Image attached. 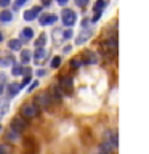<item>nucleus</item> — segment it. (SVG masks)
<instances>
[{
	"label": "nucleus",
	"instance_id": "obj_29",
	"mask_svg": "<svg viewBox=\"0 0 149 154\" xmlns=\"http://www.w3.org/2000/svg\"><path fill=\"white\" fill-rule=\"evenodd\" d=\"M87 3H88V0H75L77 7H87Z\"/></svg>",
	"mask_w": 149,
	"mask_h": 154
},
{
	"label": "nucleus",
	"instance_id": "obj_13",
	"mask_svg": "<svg viewBox=\"0 0 149 154\" xmlns=\"http://www.w3.org/2000/svg\"><path fill=\"white\" fill-rule=\"evenodd\" d=\"M8 109H10V103H8V101L0 100V117H3V116L8 112Z\"/></svg>",
	"mask_w": 149,
	"mask_h": 154
},
{
	"label": "nucleus",
	"instance_id": "obj_14",
	"mask_svg": "<svg viewBox=\"0 0 149 154\" xmlns=\"http://www.w3.org/2000/svg\"><path fill=\"white\" fill-rule=\"evenodd\" d=\"M13 19V13L11 11H2L0 13V21L2 23H10Z\"/></svg>",
	"mask_w": 149,
	"mask_h": 154
},
{
	"label": "nucleus",
	"instance_id": "obj_18",
	"mask_svg": "<svg viewBox=\"0 0 149 154\" xmlns=\"http://www.w3.org/2000/svg\"><path fill=\"white\" fill-rule=\"evenodd\" d=\"M24 146H26V152H27V154H34V141H32L31 138H27V140H26Z\"/></svg>",
	"mask_w": 149,
	"mask_h": 154
},
{
	"label": "nucleus",
	"instance_id": "obj_9",
	"mask_svg": "<svg viewBox=\"0 0 149 154\" xmlns=\"http://www.w3.org/2000/svg\"><path fill=\"white\" fill-rule=\"evenodd\" d=\"M56 21V16H47V14H43L40 18V26H48V24H53Z\"/></svg>",
	"mask_w": 149,
	"mask_h": 154
},
{
	"label": "nucleus",
	"instance_id": "obj_1",
	"mask_svg": "<svg viewBox=\"0 0 149 154\" xmlns=\"http://www.w3.org/2000/svg\"><path fill=\"white\" fill-rule=\"evenodd\" d=\"M38 112H40V108L34 103H26L21 108V116H23V119H32V117H37Z\"/></svg>",
	"mask_w": 149,
	"mask_h": 154
},
{
	"label": "nucleus",
	"instance_id": "obj_34",
	"mask_svg": "<svg viewBox=\"0 0 149 154\" xmlns=\"http://www.w3.org/2000/svg\"><path fill=\"white\" fill-rule=\"evenodd\" d=\"M38 87V82H34V84H31V87H29V91H32L34 88H37Z\"/></svg>",
	"mask_w": 149,
	"mask_h": 154
},
{
	"label": "nucleus",
	"instance_id": "obj_7",
	"mask_svg": "<svg viewBox=\"0 0 149 154\" xmlns=\"http://www.w3.org/2000/svg\"><path fill=\"white\" fill-rule=\"evenodd\" d=\"M59 85L62 87L64 90H72V85H74V80H72V77H69V75H66V77H62V79L59 80Z\"/></svg>",
	"mask_w": 149,
	"mask_h": 154
},
{
	"label": "nucleus",
	"instance_id": "obj_33",
	"mask_svg": "<svg viewBox=\"0 0 149 154\" xmlns=\"http://www.w3.org/2000/svg\"><path fill=\"white\" fill-rule=\"evenodd\" d=\"M56 2H58V5H59V7H66L69 0H56Z\"/></svg>",
	"mask_w": 149,
	"mask_h": 154
},
{
	"label": "nucleus",
	"instance_id": "obj_12",
	"mask_svg": "<svg viewBox=\"0 0 149 154\" xmlns=\"http://www.w3.org/2000/svg\"><path fill=\"white\" fill-rule=\"evenodd\" d=\"M101 154H112V151H114V146L111 143H108V141H104V143H101Z\"/></svg>",
	"mask_w": 149,
	"mask_h": 154
},
{
	"label": "nucleus",
	"instance_id": "obj_3",
	"mask_svg": "<svg viewBox=\"0 0 149 154\" xmlns=\"http://www.w3.org/2000/svg\"><path fill=\"white\" fill-rule=\"evenodd\" d=\"M27 127V122L24 120L23 117H14L11 120V124H10V128L13 130V132H16L21 135V132H24V128Z\"/></svg>",
	"mask_w": 149,
	"mask_h": 154
},
{
	"label": "nucleus",
	"instance_id": "obj_11",
	"mask_svg": "<svg viewBox=\"0 0 149 154\" xmlns=\"http://www.w3.org/2000/svg\"><path fill=\"white\" fill-rule=\"evenodd\" d=\"M8 47L11 48L13 51H19L21 50V40H19V38H13V40L8 42Z\"/></svg>",
	"mask_w": 149,
	"mask_h": 154
},
{
	"label": "nucleus",
	"instance_id": "obj_35",
	"mask_svg": "<svg viewBox=\"0 0 149 154\" xmlns=\"http://www.w3.org/2000/svg\"><path fill=\"white\" fill-rule=\"evenodd\" d=\"M45 74H47V71H43V69H38V71H37V75H40V77L45 75Z\"/></svg>",
	"mask_w": 149,
	"mask_h": 154
},
{
	"label": "nucleus",
	"instance_id": "obj_5",
	"mask_svg": "<svg viewBox=\"0 0 149 154\" xmlns=\"http://www.w3.org/2000/svg\"><path fill=\"white\" fill-rule=\"evenodd\" d=\"M47 56H48V51L45 48H37V50L34 51V61L35 63H42Z\"/></svg>",
	"mask_w": 149,
	"mask_h": 154
},
{
	"label": "nucleus",
	"instance_id": "obj_39",
	"mask_svg": "<svg viewBox=\"0 0 149 154\" xmlns=\"http://www.w3.org/2000/svg\"><path fill=\"white\" fill-rule=\"evenodd\" d=\"M2 93H3V87L0 85V95H2Z\"/></svg>",
	"mask_w": 149,
	"mask_h": 154
},
{
	"label": "nucleus",
	"instance_id": "obj_10",
	"mask_svg": "<svg viewBox=\"0 0 149 154\" xmlns=\"http://www.w3.org/2000/svg\"><path fill=\"white\" fill-rule=\"evenodd\" d=\"M19 90H21L19 84H10V85H8V95H10V96H16V95L19 93Z\"/></svg>",
	"mask_w": 149,
	"mask_h": 154
},
{
	"label": "nucleus",
	"instance_id": "obj_6",
	"mask_svg": "<svg viewBox=\"0 0 149 154\" xmlns=\"http://www.w3.org/2000/svg\"><path fill=\"white\" fill-rule=\"evenodd\" d=\"M98 61V58L93 51H85L84 53V64H95Z\"/></svg>",
	"mask_w": 149,
	"mask_h": 154
},
{
	"label": "nucleus",
	"instance_id": "obj_4",
	"mask_svg": "<svg viewBox=\"0 0 149 154\" xmlns=\"http://www.w3.org/2000/svg\"><path fill=\"white\" fill-rule=\"evenodd\" d=\"M40 7H34L32 10H27V11H24V19H26V21H34V19H35L37 16H38V13H40Z\"/></svg>",
	"mask_w": 149,
	"mask_h": 154
},
{
	"label": "nucleus",
	"instance_id": "obj_30",
	"mask_svg": "<svg viewBox=\"0 0 149 154\" xmlns=\"http://www.w3.org/2000/svg\"><path fill=\"white\" fill-rule=\"evenodd\" d=\"M101 13H103V11H95V16H93V19H91V21H93V23L98 21V19L101 18Z\"/></svg>",
	"mask_w": 149,
	"mask_h": 154
},
{
	"label": "nucleus",
	"instance_id": "obj_17",
	"mask_svg": "<svg viewBox=\"0 0 149 154\" xmlns=\"http://www.w3.org/2000/svg\"><path fill=\"white\" fill-rule=\"evenodd\" d=\"M31 61V51L27 50H21V63L23 64H26V63Z\"/></svg>",
	"mask_w": 149,
	"mask_h": 154
},
{
	"label": "nucleus",
	"instance_id": "obj_28",
	"mask_svg": "<svg viewBox=\"0 0 149 154\" xmlns=\"http://www.w3.org/2000/svg\"><path fill=\"white\" fill-rule=\"evenodd\" d=\"M26 2H27V0H16V3H14V10H19Z\"/></svg>",
	"mask_w": 149,
	"mask_h": 154
},
{
	"label": "nucleus",
	"instance_id": "obj_25",
	"mask_svg": "<svg viewBox=\"0 0 149 154\" xmlns=\"http://www.w3.org/2000/svg\"><path fill=\"white\" fill-rule=\"evenodd\" d=\"M11 149H10L8 144H0V154H8Z\"/></svg>",
	"mask_w": 149,
	"mask_h": 154
},
{
	"label": "nucleus",
	"instance_id": "obj_27",
	"mask_svg": "<svg viewBox=\"0 0 149 154\" xmlns=\"http://www.w3.org/2000/svg\"><path fill=\"white\" fill-rule=\"evenodd\" d=\"M80 64H82V61H80V60H72V61H71V67H74V69L80 67Z\"/></svg>",
	"mask_w": 149,
	"mask_h": 154
},
{
	"label": "nucleus",
	"instance_id": "obj_21",
	"mask_svg": "<svg viewBox=\"0 0 149 154\" xmlns=\"http://www.w3.org/2000/svg\"><path fill=\"white\" fill-rule=\"evenodd\" d=\"M11 74H13V75L23 74V66H21V64H14V66H13V69H11Z\"/></svg>",
	"mask_w": 149,
	"mask_h": 154
},
{
	"label": "nucleus",
	"instance_id": "obj_20",
	"mask_svg": "<svg viewBox=\"0 0 149 154\" xmlns=\"http://www.w3.org/2000/svg\"><path fill=\"white\" fill-rule=\"evenodd\" d=\"M23 37L24 38H32L34 37V31H32L31 27H24L23 29Z\"/></svg>",
	"mask_w": 149,
	"mask_h": 154
},
{
	"label": "nucleus",
	"instance_id": "obj_19",
	"mask_svg": "<svg viewBox=\"0 0 149 154\" xmlns=\"http://www.w3.org/2000/svg\"><path fill=\"white\" fill-rule=\"evenodd\" d=\"M7 138H8V140H11V141H18V140H19V133L13 132L11 128H8V132H7Z\"/></svg>",
	"mask_w": 149,
	"mask_h": 154
},
{
	"label": "nucleus",
	"instance_id": "obj_37",
	"mask_svg": "<svg viewBox=\"0 0 149 154\" xmlns=\"http://www.w3.org/2000/svg\"><path fill=\"white\" fill-rule=\"evenodd\" d=\"M51 2H50V0H43V5H45V7H48V5H50Z\"/></svg>",
	"mask_w": 149,
	"mask_h": 154
},
{
	"label": "nucleus",
	"instance_id": "obj_31",
	"mask_svg": "<svg viewBox=\"0 0 149 154\" xmlns=\"http://www.w3.org/2000/svg\"><path fill=\"white\" fill-rule=\"evenodd\" d=\"M88 24H90V19H87V18H84V19H82V27H88Z\"/></svg>",
	"mask_w": 149,
	"mask_h": 154
},
{
	"label": "nucleus",
	"instance_id": "obj_22",
	"mask_svg": "<svg viewBox=\"0 0 149 154\" xmlns=\"http://www.w3.org/2000/svg\"><path fill=\"white\" fill-rule=\"evenodd\" d=\"M104 5H106L104 0H96V3H95V11H103Z\"/></svg>",
	"mask_w": 149,
	"mask_h": 154
},
{
	"label": "nucleus",
	"instance_id": "obj_24",
	"mask_svg": "<svg viewBox=\"0 0 149 154\" xmlns=\"http://www.w3.org/2000/svg\"><path fill=\"white\" fill-rule=\"evenodd\" d=\"M10 63H13L11 56H10V58H2V60H0V66H8Z\"/></svg>",
	"mask_w": 149,
	"mask_h": 154
},
{
	"label": "nucleus",
	"instance_id": "obj_23",
	"mask_svg": "<svg viewBox=\"0 0 149 154\" xmlns=\"http://www.w3.org/2000/svg\"><path fill=\"white\" fill-rule=\"evenodd\" d=\"M59 66H61V58L59 56H55L51 60V67H55V69H56V67H59Z\"/></svg>",
	"mask_w": 149,
	"mask_h": 154
},
{
	"label": "nucleus",
	"instance_id": "obj_36",
	"mask_svg": "<svg viewBox=\"0 0 149 154\" xmlns=\"http://www.w3.org/2000/svg\"><path fill=\"white\" fill-rule=\"evenodd\" d=\"M71 50H72V47H71V45H67V47H64V50H62V51H64V53H69Z\"/></svg>",
	"mask_w": 149,
	"mask_h": 154
},
{
	"label": "nucleus",
	"instance_id": "obj_8",
	"mask_svg": "<svg viewBox=\"0 0 149 154\" xmlns=\"http://www.w3.org/2000/svg\"><path fill=\"white\" fill-rule=\"evenodd\" d=\"M50 95H47V93H42L40 96H38L37 98V106H43V108H48V106H50Z\"/></svg>",
	"mask_w": 149,
	"mask_h": 154
},
{
	"label": "nucleus",
	"instance_id": "obj_32",
	"mask_svg": "<svg viewBox=\"0 0 149 154\" xmlns=\"http://www.w3.org/2000/svg\"><path fill=\"white\" fill-rule=\"evenodd\" d=\"M10 2H11V0H0V7H8V5H10Z\"/></svg>",
	"mask_w": 149,
	"mask_h": 154
},
{
	"label": "nucleus",
	"instance_id": "obj_40",
	"mask_svg": "<svg viewBox=\"0 0 149 154\" xmlns=\"http://www.w3.org/2000/svg\"><path fill=\"white\" fill-rule=\"evenodd\" d=\"M0 128H2V125H0Z\"/></svg>",
	"mask_w": 149,
	"mask_h": 154
},
{
	"label": "nucleus",
	"instance_id": "obj_15",
	"mask_svg": "<svg viewBox=\"0 0 149 154\" xmlns=\"http://www.w3.org/2000/svg\"><path fill=\"white\" fill-rule=\"evenodd\" d=\"M90 35H91V32H90V31H88V32H85V34H80V35L77 37L75 43H77V45H82L84 42H87V40H88V38H90Z\"/></svg>",
	"mask_w": 149,
	"mask_h": 154
},
{
	"label": "nucleus",
	"instance_id": "obj_38",
	"mask_svg": "<svg viewBox=\"0 0 149 154\" xmlns=\"http://www.w3.org/2000/svg\"><path fill=\"white\" fill-rule=\"evenodd\" d=\"M2 40H3V34L0 32V42H2Z\"/></svg>",
	"mask_w": 149,
	"mask_h": 154
},
{
	"label": "nucleus",
	"instance_id": "obj_26",
	"mask_svg": "<svg viewBox=\"0 0 149 154\" xmlns=\"http://www.w3.org/2000/svg\"><path fill=\"white\" fill-rule=\"evenodd\" d=\"M72 35H74V32H72V29H67V31L62 34V37H64V40H69V38H72Z\"/></svg>",
	"mask_w": 149,
	"mask_h": 154
},
{
	"label": "nucleus",
	"instance_id": "obj_16",
	"mask_svg": "<svg viewBox=\"0 0 149 154\" xmlns=\"http://www.w3.org/2000/svg\"><path fill=\"white\" fill-rule=\"evenodd\" d=\"M45 43H47V35H45V34H42V35L35 40L34 45H35L37 48H43V47H45Z\"/></svg>",
	"mask_w": 149,
	"mask_h": 154
},
{
	"label": "nucleus",
	"instance_id": "obj_2",
	"mask_svg": "<svg viewBox=\"0 0 149 154\" xmlns=\"http://www.w3.org/2000/svg\"><path fill=\"white\" fill-rule=\"evenodd\" d=\"M61 19H62V23H64V26L72 27L77 21V14H75V11L66 8V10H62V13H61Z\"/></svg>",
	"mask_w": 149,
	"mask_h": 154
}]
</instances>
